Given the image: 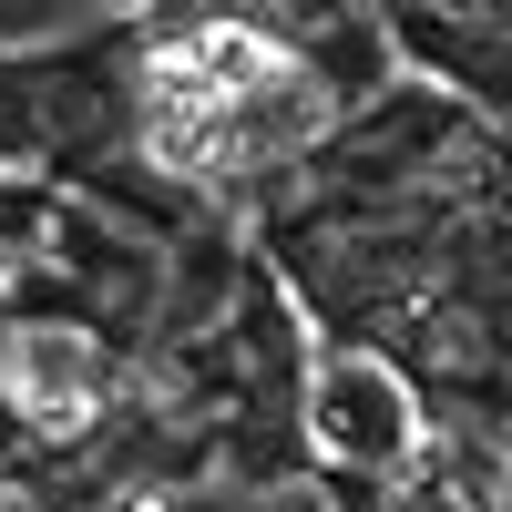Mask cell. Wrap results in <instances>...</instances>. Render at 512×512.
I'll return each instance as SVG.
<instances>
[{"instance_id":"6da1fadb","label":"cell","mask_w":512,"mask_h":512,"mask_svg":"<svg viewBox=\"0 0 512 512\" xmlns=\"http://www.w3.org/2000/svg\"><path fill=\"white\" fill-rule=\"evenodd\" d=\"M11 390H21V410L52 420V431H62V420H82V410H93V390H103L93 338H82V328H31L21 349H11Z\"/></svg>"},{"instance_id":"7a4b0ae2","label":"cell","mask_w":512,"mask_h":512,"mask_svg":"<svg viewBox=\"0 0 512 512\" xmlns=\"http://www.w3.org/2000/svg\"><path fill=\"white\" fill-rule=\"evenodd\" d=\"M328 410H318V431L338 441V451H359V461H390V451H410V410H400V390L379 369H328V390H318Z\"/></svg>"}]
</instances>
